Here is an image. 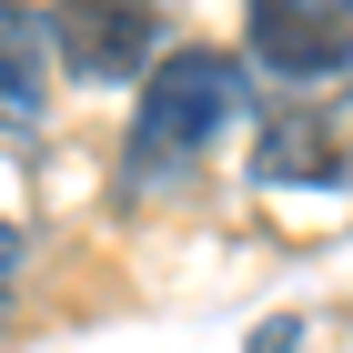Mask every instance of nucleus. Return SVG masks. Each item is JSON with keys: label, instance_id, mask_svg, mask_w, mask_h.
Listing matches in <instances>:
<instances>
[{"label": "nucleus", "instance_id": "5", "mask_svg": "<svg viewBox=\"0 0 353 353\" xmlns=\"http://www.w3.org/2000/svg\"><path fill=\"white\" fill-rule=\"evenodd\" d=\"M263 182H343V141L323 121H263Z\"/></svg>", "mask_w": 353, "mask_h": 353}, {"label": "nucleus", "instance_id": "6", "mask_svg": "<svg viewBox=\"0 0 353 353\" xmlns=\"http://www.w3.org/2000/svg\"><path fill=\"white\" fill-rule=\"evenodd\" d=\"M10 283H21V222H0V313H10Z\"/></svg>", "mask_w": 353, "mask_h": 353}, {"label": "nucleus", "instance_id": "4", "mask_svg": "<svg viewBox=\"0 0 353 353\" xmlns=\"http://www.w3.org/2000/svg\"><path fill=\"white\" fill-rule=\"evenodd\" d=\"M51 111V21L0 0V132H30Z\"/></svg>", "mask_w": 353, "mask_h": 353}, {"label": "nucleus", "instance_id": "3", "mask_svg": "<svg viewBox=\"0 0 353 353\" xmlns=\"http://www.w3.org/2000/svg\"><path fill=\"white\" fill-rule=\"evenodd\" d=\"M51 51L71 81H141L162 51L152 0H51Z\"/></svg>", "mask_w": 353, "mask_h": 353}, {"label": "nucleus", "instance_id": "2", "mask_svg": "<svg viewBox=\"0 0 353 353\" xmlns=\"http://www.w3.org/2000/svg\"><path fill=\"white\" fill-rule=\"evenodd\" d=\"M252 61L293 91H323L353 71V0H252Z\"/></svg>", "mask_w": 353, "mask_h": 353}, {"label": "nucleus", "instance_id": "1", "mask_svg": "<svg viewBox=\"0 0 353 353\" xmlns=\"http://www.w3.org/2000/svg\"><path fill=\"white\" fill-rule=\"evenodd\" d=\"M232 121H243V61L172 51L162 71H152V91H141V111H132V162H121V182H132V192L182 182Z\"/></svg>", "mask_w": 353, "mask_h": 353}]
</instances>
